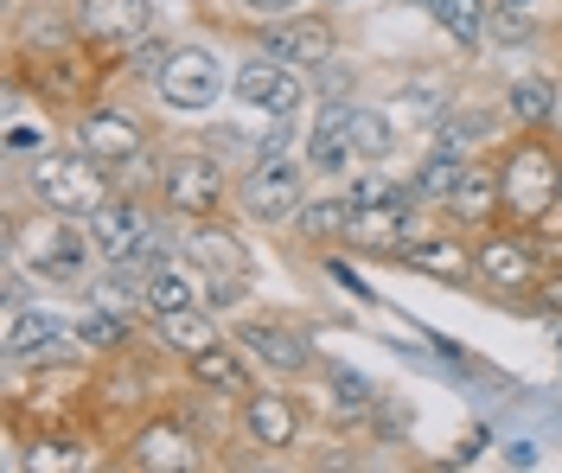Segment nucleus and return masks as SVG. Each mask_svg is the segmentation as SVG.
I'll return each mask as SVG.
<instances>
[{
  "instance_id": "f257e3e1",
  "label": "nucleus",
  "mask_w": 562,
  "mask_h": 473,
  "mask_svg": "<svg viewBox=\"0 0 562 473\" xmlns=\"http://www.w3.org/2000/svg\"><path fill=\"white\" fill-rule=\"evenodd\" d=\"M7 65H13V90H26L38 110L83 115L90 103H103L109 77H115V52L77 33L52 52H7Z\"/></svg>"
},
{
  "instance_id": "f03ea898",
  "label": "nucleus",
  "mask_w": 562,
  "mask_h": 473,
  "mask_svg": "<svg viewBox=\"0 0 562 473\" xmlns=\"http://www.w3.org/2000/svg\"><path fill=\"white\" fill-rule=\"evenodd\" d=\"M7 256L33 275L38 289H77L97 262V244H90V224L65 218V212H13L7 218Z\"/></svg>"
},
{
  "instance_id": "7ed1b4c3",
  "label": "nucleus",
  "mask_w": 562,
  "mask_h": 473,
  "mask_svg": "<svg viewBox=\"0 0 562 473\" xmlns=\"http://www.w3.org/2000/svg\"><path fill=\"white\" fill-rule=\"evenodd\" d=\"M492 160H498L505 224H537V218L557 212V185H562V135H557V122H550V128H518Z\"/></svg>"
},
{
  "instance_id": "20e7f679",
  "label": "nucleus",
  "mask_w": 562,
  "mask_h": 473,
  "mask_svg": "<svg viewBox=\"0 0 562 473\" xmlns=\"http://www.w3.org/2000/svg\"><path fill=\"white\" fill-rule=\"evenodd\" d=\"M20 192H26V205L65 212V218H90L103 199L122 192V185H115V173H109L103 160H90L83 147L70 142V147H45V154H33Z\"/></svg>"
},
{
  "instance_id": "39448f33",
  "label": "nucleus",
  "mask_w": 562,
  "mask_h": 473,
  "mask_svg": "<svg viewBox=\"0 0 562 473\" xmlns=\"http://www.w3.org/2000/svg\"><path fill=\"white\" fill-rule=\"evenodd\" d=\"M351 230H346V250L358 256H384V262H403V250L422 237V205L409 180H351Z\"/></svg>"
},
{
  "instance_id": "423d86ee",
  "label": "nucleus",
  "mask_w": 562,
  "mask_h": 473,
  "mask_svg": "<svg viewBox=\"0 0 562 473\" xmlns=\"http://www.w3.org/2000/svg\"><path fill=\"white\" fill-rule=\"evenodd\" d=\"M83 224H90L97 262H103L109 275L135 282V294H140V275L167 262V250H160V230H154V212L140 205L135 192H115V199H103V205H97Z\"/></svg>"
},
{
  "instance_id": "0eeeda50",
  "label": "nucleus",
  "mask_w": 562,
  "mask_h": 473,
  "mask_svg": "<svg viewBox=\"0 0 562 473\" xmlns=\"http://www.w3.org/2000/svg\"><path fill=\"white\" fill-rule=\"evenodd\" d=\"M154 199L173 218L205 224V218H224V205L237 199V180L217 160V147H179V154L160 160V173H154Z\"/></svg>"
},
{
  "instance_id": "6e6552de",
  "label": "nucleus",
  "mask_w": 562,
  "mask_h": 473,
  "mask_svg": "<svg viewBox=\"0 0 562 473\" xmlns=\"http://www.w3.org/2000/svg\"><path fill=\"white\" fill-rule=\"evenodd\" d=\"M307 180H314V167H307V154H276V160H249L244 173H237V212L249 224H294V212L307 205Z\"/></svg>"
},
{
  "instance_id": "1a4fd4ad",
  "label": "nucleus",
  "mask_w": 562,
  "mask_h": 473,
  "mask_svg": "<svg viewBox=\"0 0 562 473\" xmlns=\"http://www.w3.org/2000/svg\"><path fill=\"white\" fill-rule=\"evenodd\" d=\"M7 371H65V364L90 359L83 339H77V320L65 314H45V307H13L7 314Z\"/></svg>"
},
{
  "instance_id": "9d476101",
  "label": "nucleus",
  "mask_w": 562,
  "mask_h": 473,
  "mask_svg": "<svg viewBox=\"0 0 562 473\" xmlns=\"http://www.w3.org/2000/svg\"><path fill=\"white\" fill-rule=\"evenodd\" d=\"M249 38H256V52H269L281 65H294V71H319V65L339 58V20H333V7H294L281 20H262Z\"/></svg>"
},
{
  "instance_id": "9b49d317",
  "label": "nucleus",
  "mask_w": 562,
  "mask_h": 473,
  "mask_svg": "<svg viewBox=\"0 0 562 473\" xmlns=\"http://www.w3.org/2000/svg\"><path fill=\"white\" fill-rule=\"evenodd\" d=\"M473 262H480V289L492 301H525L537 289V275H543L525 224H505V218L486 224V230H473Z\"/></svg>"
},
{
  "instance_id": "f8f14e48",
  "label": "nucleus",
  "mask_w": 562,
  "mask_h": 473,
  "mask_svg": "<svg viewBox=\"0 0 562 473\" xmlns=\"http://www.w3.org/2000/svg\"><path fill=\"white\" fill-rule=\"evenodd\" d=\"M224 90H231V77H224L211 45H173L160 58V71H154V97H160V110H173V115H205Z\"/></svg>"
},
{
  "instance_id": "ddd939ff",
  "label": "nucleus",
  "mask_w": 562,
  "mask_h": 473,
  "mask_svg": "<svg viewBox=\"0 0 562 473\" xmlns=\"http://www.w3.org/2000/svg\"><path fill=\"white\" fill-rule=\"evenodd\" d=\"M122 448H128L122 461H128V468H147V473H192V468H205V441H199V429H192L186 416H173V409L140 416Z\"/></svg>"
},
{
  "instance_id": "4468645a",
  "label": "nucleus",
  "mask_w": 562,
  "mask_h": 473,
  "mask_svg": "<svg viewBox=\"0 0 562 473\" xmlns=\"http://www.w3.org/2000/svg\"><path fill=\"white\" fill-rule=\"evenodd\" d=\"M70 142L83 147L90 160H103L109 173H128L140 154H147V128H140L135 110H122V103H90L83 115H70Z\"/></svg>"
},
{
  "instance_id": "2eb2a0df",
  "label": "nucleus",
  "mask_w": 562,
  "mask_h": 473,
  "mask_svg": "<svg viewBox=\"0 0 562 473\" xmlns=\"http://www.w3.org/2000/svg\"><path fill=\"white\" fill-rule=\"evenodd\" d=\"M231 339H237L262 371H276V378H307V371H319L314 333L294 327V320H281V314H244Z\"/></svg>"
},
{
  "instance_id": "dca6fc26",
  "label": "nucleus",
  "mask_w": 562,
  "mask_h": 473,
  "mask_svg": "<svg viewBox=\"0 0 562 473\" xmlns=\"http://www.w3.org/2000/svg\"><path fill=\"white\" fill-rule=\"evenodd\" d=\"M231 97L244 103V110L256 115H301V97H307V71H294V65H281V58H269V52H256V58H244L237 65V77H231Z\"/></svg>"
},
{
  "instance_id": "f3484780",
  "label": "nucleus",
  "mask_w": 562,
  "mask_h": 473,
  "mask_svg": "<svg viewBox=\"0 0 562 473\" xmlns=\"http://www.w3.org/2000/svg\"><path fill=\"white\" fill-rule=\"evenodd\" d=\"M70 20L77 33L103 52H135L140 38L154 33V0H70Z\"/></svg>"
},
{
  "instance_id": "a211bd4d",
  "label": "nucleus",
  "mask_w": 562,
  "mask_h": 473,
  "mask_svg": "<svg viewBox=\"0 0 562 473\" xmlns=\"http://www.w3.org/2000/svg\"><path fill=\"white\" fill-rule=\"evenodd\" d=\"M403 269H416L428 282H448V289H480V262H473V230H422L416 244L403 250Z\"/></svg>"
},
{
  "instance_id": "6ab92c4d",
  "label": "nucleus",
  "mask_w": 562,
  "mask_h": 473,
  "mask_svg": "<svg viewBox=\"0 0 562 473\" xmlns=\"http://www.w3.org/2000/svg\"><path fill=\"white\" fill-rule=\"evenodd\" d=\"M237 429H244L249 448H262V454H288V448L301 441V403L288 397V391L256 384V391L237 403Z\"/></svg>"
},
{
  "instance_id": "aec40b11",
  "label": "nucleus",
  "mask_w": 562,
  "mask_h": 473,
  "mask_svg": "<svg viewBox=\"0 0 562 473\" xmlns=\"http://www.w3.org/2000/svg\"><path fill=\"white\" fill-rule=\"evenodd\" d=\"M505 218V199H498V160H467L460 185L441 199V224L454 230H486Z\"/></svg>"
},
{
  "instance_id": "412c9836",
  "label": "nucleus",
  "mask_w": 562,
  "mask_h": 473,
  "mask_svg": "<svg viewBox=\"0 0 562 473\" xmlns=\"http://www.w3.org/2000/svg\"><path fill=\"white\" fill-rule=\"evenodd\" d=\"M351 110L358 103H346V97H326L314 110V128H307L301 154H307V167L319 180H339L346 167H358V154H351Z\"/></svg>"
},
{
  "instance_id": "4be33fe9",
  "label": "nucleus",
  "mask_w": 562,
  "mask_h": 473,
  "mask_svg": "<svg viewBox=\"0 0 562 473\" xmlns=\"http://www.w3.org/2000/svg\"><path fill=\"white\" fill-rule=\"evenodd\" d=\"M186 378H192L199 397H217V403H244L249 391H256V378H249V352L237 346V339H217L211 352L186 359Z\"/></svg>"
},
{
  "instance_id": "5701e85b",
  "label": "nucleus",
  "mask_w": 562,
  "mask_h": 473,
  "mask_svg": "<svg viewBox=\"0 0 562 473\" xmlns=\"http://www.w3.org/2000/svg\"><path fill=\"white\" fill-rule=\"evenodd\" d=\"M205 269L192 256H167L160 269L140 275V314H179V307H205Z\"/></svg>"
},
{
  "instance_id": "b1692460",
  "label": "nucleus",
  "mask_w": 562,
  "mask_h": 473,
  "mask_svg": "<svg viewBox=\"0 0 562 473\" xmlns=\"http://www.w3.org/2000/svg\"><path fill=\"white\" fill-rule=\"evenodd\" d=\"M147 333H154V346L167 352V359H199V352H211L217 339H231V333L217 327V307H179V314H147Z\"/></svg>"
},
{
  "instance_id": "393cba45",
  "label": "nucleus",
  "mask_w": 562,
  "mask_h": 473,
  "mask_svg": "<svg viewBox=\"0 0 562 473\" xmlns=\"http://www.w3.org/2000/svg\"><path fill=\"white\" fill-rule=\"evenodd\" d=\"M467 160H473V154H467V135H460V128H441V135H435V147H428V154L416 160V173H409V192H416L428 212H441V199H448V192L460 185Z\"/></svg>"
},
{
  "instance_id": "a878e982",
  "label": "nucleus",
  "mask_w": 562,
  "mask_h": 473,
  "mask_svg": "<svg viewBox=\"0 0 562 473\" xmlns=\"http://www.w3.org/2000/svg\"><path fill=\"white\" fill-rule=\"evenodd\" d=\"M186 256L205 269V282H224V275H256V262H249V244L231 230L224 218H205L186 230Z\"/></svg>"
},
{
  "instance_id": "bb28decb",
  "label": "nucleus",
  "mask_w": 562,
  "mask_h": 473,
  "mask_svg": "<svg viewBox=\"0 0 562 473\" xmlns=\"http://www.w3.org/2000/svg\"><path fill=\"white\" fill-rule=\"evenodd\" d=\"M351 192H307V205L294 212V244H307V250H339L346 244V230H351Z\"/></svg>"
},
{
  "instance_id": "cd10ccee",
  "label": "nucleus",
  "mask_w": 562,
  "mask_h": 473,
  "mask_svg": "<svg viewBox=\"0 0 562 473\" xmlns=\"http://www.w3.org/2000/svg\"><path fill=\"white\" fill-rule=\"evenodd\" d=\"M505 115H512V128H550L562 115L557 77H518V83H505Z\"/></svg>"
},
{
  "instance_id": "c85d7f7f",
  "label": "nucleus",
  "mask_w": 562,
  "mask_h": 473,
  "mask_svg": "<svg viewBox=\"0 0 562 473\" xmlns=\"http://www.w3.org/2000/svg\"><path fill=\"white\" fill-rule=\"evenodd\" d=\"M77 339H83V352L103 364V359H128V346H135V320L128 314H115V307H90L83 320H77Z\"/></svg>"
},
{
  "instance_id": "c756f323",
  "label": "nucleus",
  "mask_w": 562,
  "mask_h": 473,
  "mask_svg": "<svg viewBox=\"0 0 562 473\" xmlns=\"http://www.w3.org/2000/svg\"><path fill=\"white\" fill-rule=\"evenodd\" d=\"M422 13H428V20H435L448 38H454V45H467V52H473V45H486V33H492L486 0H428Z\"/></svg>"
},
{
  "instance_id": "7c9ffc66",
  "label": "nucleus",
  "mask_w": 562,
  "mask_h": 473,
  "mask_svg": "<svg viewBox=\"0 0 562 473\" xmlns=\"http://www.w3.org/2000/svg\"><path fill=\"white\" fill-rule=\"evenodd\" d=\"M390 147H396V128H390L384 110H351V154L364 160V167H378V160H390Z\"/></svg>"
},
{
  "instance_id": "2f4dec72",
  "label": "nucleus",
  "mask_w": 562,
  "mask_h": 473,
  "mask_svg": "<svg viewBox=\"0 0 562 473\" xmlns=\"http://www.w3.org/2000/svg\"><path fill=\"white\" fill-rule=\"evenodd\" d=\"M326 371V391H333V416H371L378 409V384L371 378H358L346 364H319Z\"/></svg>"
},
{
  "instance_id": "473e14b6",
  "label": "nucleus",
  "mask_w": 562,
  "mask_h": 473,
  "mask_svg": "<svg viewBox=\"0 0 562 473\" xmlns=\"http://www.w3.org/2000/svg\"><path fill=\"white\" fill-rule=\"evenodd\" d=\"M530 307H537V314H550V320H562V269H543V275H537Z\"/></svg>"
},
{
  "instance_id": "72a5a7b5",
  "label": "nucleus",
  "mask_w": 562,
  "mask_h": 473,
  "mask_svg": "<svg viewBox=\"0 0 562 473\" xmlns=\"http://www.w3.org/2000/svg\"><path fill=\"white\" fill-rule=\"evenodd\" d=\"M45 135H38V128H26V122H13V128H7V154H26V160H33V154H45Z\"/></svg>"
},
{
  "instance_id": "f704fd0d",
  "label": "nucleus",
  "mask_w": 562,
  "mask_h": 473,
  "mask_svg": "<svg viewBox=\"0 0 562 473\" xmlns=\"http://www.w3.org/2000/svg\"><path fill=\"white\" fill-rule=\"evenodd\" d=\"M249 20H281V13H294V7H307V0H237Z\"/></svg>"
},
{
  "instance_id": "c9c22d12",
  "label": "nucleus",
  "mask_w": 562,
  "mask_h": 473,
  "mask_svg": "<svg viewBox=\"0 0 562 473\" xmlns=\"http://www.w3.org/2000/svg\"><path fill=\"white\" fill-rule=\"evenodd\" d=\"M557 212H562V185H557Z\"/></svg>"
},
{
  "instance_id": "e433bc0d",
  "label": "nucleus",
  "mask_w": 562,
  "mask_h": 473,
  "mask_svg": "<svg viewBox=\"0 0 562 473\" xmlns=\"http://www.w3.org/2000/svg\"><path fill=\"white\" fill-rule=\"evenodd\" d=\"M326 7H346V0H326Z\"/></svg>"
},
{
  "instance_id": "4c0bfd02",
  "label": "nucleus",
  "mask_w": 562,
  "mask_h": 473,
  "mask_svg": "<svg viewBox=\"0 0 562 473\" xmlns=\"http://www.w3.org/2000/svg\"><path fill=\"white\" fill-rule=\"evenodd\" d=\"M409 7H428V0H409Z\"/></svg>"
},
{
  "instance_id": "58836bf2",
  "label": "nucleus",
  "mask_w": 562,
  "mask_h": 473,
  "mask_svg": "<svg viewBox=\"0 0 562 473\" xmlns=\"http://www.w3.org/2000/svg\"><path fill=\"white\" fill-rule=\"evenodd\" d=\"M512 7H525V0H512Z\"/></svg>"
}]
</instances>
